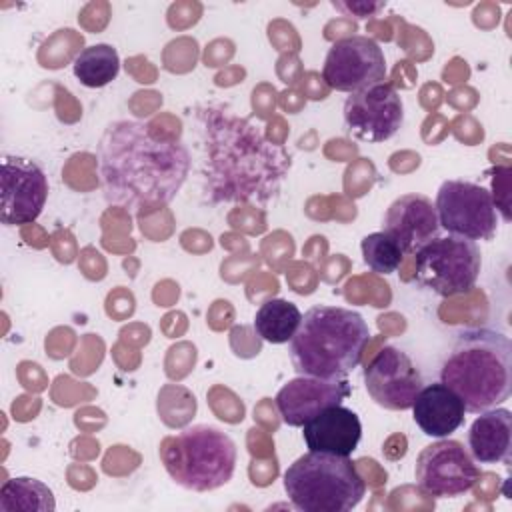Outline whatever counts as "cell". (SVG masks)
I'll use <instances>...</instances> for the list:
<instances>
[{"label":"cell","instance_id":"6da1fadb","mask_svg":"<svg viewBox=\"0 0 512 512\" xmlns=\"http://www.w3.org/2000/svg\"><path fill=\"white\" fill-rule=\"evenodd\" d=\"M98 172L110 204L140 212L174 200L190 172V152L138 120L110 122L98 142Z\"/></svg>","mask_w":512,"mask_h":512},{"label":"cell","instance_id":"7a4b0ae2","mask_svg":"<svg viewBox=\"0 0 512 512\" xmlns=\"http://www.w3.org/2000/svg\"><path fill=\"white\" fill-rule=\"evenodd\" d=\"M204 178L216 202H268L286 180L292 158L250 118L208 108L200 114Z\"/></svg>","mask_w":512,"mask_h":512},{"label":"cell","instance_id":"3957f363","mask_svg":"<svg viewBox=\"0 0 512 512\" xmlns=\"http://www.w3.org/2000/svg\"><path fill=\"white\" fill-rule=\"evenodd\" d=\"M446 384L470 414L492 410L512 392V342L490 328H470L456 334L442 366Z\"/></svg>","mask_w":512,"mask_h":512},{"label":"cell","instance_id":"277c9868","mask_svg":"<svg viewBox=\"0 0 512 512\" xmlns=\"http://www.w3.org/2000/svg\"><path fill=\"white\" fill-rule=\"evenodd\" d=\"M370 330L362 314L342 306H314L302 314L288 354L298 376L342 378L366 350Z\"/></svg>","mask_w":512,"mask_h":512},{"label":"cell","instance_id":"5b68a950","mask_svg":"<svg viewBox=\"0 0 512 512\" xmlns=\"http://www.w3.org/2000/svg\"><path fill=\"white\" fill-rule=\"evenodd\" d=\"M284 490L302 512H348L362 502L366 484L350 456L308 450L284 472Z\"/></svg>","mask_w":512,"mask_h":512},{"label":"cell","instance_id":"8992f818","mask_svg":"<svg viewBox=\"0 0 512 512\" xmlns=\"http://www.w3.org/2000/svg\"><path fill=\"white\" fill-rule=\"evenodd\" d=\"M160 460L168 476L182 488L210 492L230 482L236 468V444L208 424H196L166 436Z\"/></svg>","mask_w":512,"mask_h":512},{"label":"cell","instance_id":"52a82bcc","mask_svg":"<svg viewBox=\"0 0 512 512\" xmlns=\"http://www.w3.org/2000/svg\"><path fill=\"white\" fill-rule=\"evenodd\" d=\"M482 268L480 248L474 240L448 234L434 238L416 252V280L444 296H458L468 292Z\"/></svg>","mask_w":512,"mask_h":512},{"label":"cell","instance_id":"ba28073f","mask_svg":"<svg viewBox=\"0 0 512 512\" xmlns=\"http://www.w3.org/2000/svg\"><path fill=\"white\" fill-rule=\"evenodd\" d=\"M440 228L468 240H490L498 228V210L492 194L468 180H446L434 202Z\"/></svg>","mask_w":512,"mask_h":512},{"label":"cell","instance_id":"9c48e42d","mask_svg":"<svg viewBox=\"0 0 512 512\" xmlns=\"http://www.w3.org/2000/svg\"><path fill=\"white\" fill-rule=\"evenodd\" d=\"M414 478L418 488L426 494L436 498H454L474 488L480 478V470L464 444L446 436L420 450Z\"/></svg>","mask_w":512,"mask_h":512},{"label":"cell","instance_id":"30bf717a","mask_svg":"<svg viewBox=\"0 0 512 512\" xmlns=\"http://www.w3.org/2000/svg\"><path fill=\"white\" fill-rule=\"evenodd\" d=\"M324 82L336 92H358L384 82L386 58L380 44L370 36H346L336 40L322 66Z\"/></svg>","mask_w":512,"mask_h":512},{"label":"cell","instance_id":"8fae6325","mask_svg":"<svg viewBox=\"0 0 512 512\" xmlns=\"http://www.w3.org/2000/svg\"><path fill=\"white\" fill-rule=\"evenodd\" d=\"M346 130L362 142H384L404 122V102L390 82H378L352 92L344 102Z\"/></svg>","mask_w":512,"mask_h":512},{"label":"cell","instance_id":"7c38bea8","mask_svg":"<svg viewBox=\"0 0 512 512\" xmlns=\"http://www.w3.org/2000/svg\"><path fill=\"white\" fill-rule=\"evenodd\" d=\"M48 198V178L30 158L4 156L0 166V220L6 226L34 222Z\"/></svg>","mask_w":512,"mask_h":512},{"label":"cell","instance_id":"4fadbf2b","mask_svg":"<svg viewBox=\"0 0 512 512\" xmlns=\"http://www.w3.org/2000/svg\"><path fill=\"white\" fill-rule=\"evenodd\" d=\"M370 398L386 410H408L422 390V374L412 358L396 346H384L364 368Z\"/></svg>","mask_w":512,"mask_h":512},{"label":"cell","instance_id":"5bb4252c","mask_svg":"<svg viewBox=\"0 0 512 512\" xmlns=\"http://www.w3.org/2000/svg\"><path fill=\"white\" fill-rule=\"evenodd\" d=\"M352 392L346 376L316 378L298 376L288 380L276 394V408L284 424L302 428L308 420L330 406L342 404Z\"/></svg>","mask_w":512,"mask_h":512},{"label":"cell","instance_id":"9a60e30c","mask_svg":"<svg viewBox=\"0 0 512 512\" xmlns=\"http://www.w3.org/2000/svg\"><path fill=\"white\" fill-rule=\"evenodd\" d=\"M388 236H392L404 254H416L424 244L438 238L440 222L436 208L424 194H404L396 198L382 220Z\"/></svg>","mask_w":512,"mask_h":512},{"label":"cell","instance_id":"2e32d148","mask_svg":"<svg viewBox=\"0 0 512 512\" xmlns=\"http://www.w3.org/2000/svg\"><path fill=\"white\" fill-rule=\"evenodd\" d=\"M302 438L310 452L350 456L360 444L362 422L354 410L330 406L302 426Z\"/></svg>","mask_w":512,"mask_h":512},{"label":"cell","instance_id":"e0dca14e","mask_svg":"<svg viewBox=\"0 0 512 512\" xmlns=\"http://www.w3.org/2000/svg\"><path fill=\"white\" fill-rule=\"evenodd\" d=\"M410 408L414 422L430 438H446L456 432L466 412L462 400L442 382L422 386Z\"/></svg>","mask_w":512,"mask_h":512},{"label":"cell","instance_id":"ac0fdd59","mask_svg":"<svg viewBox=\"0 0 512 512\" xmlns=\"http://www.w3.org/2000/svg\"><path fill=\"white\" fill-rule=\"evenodd\" d=\"M468 448L480 464H510L512 412L508 408L480 412L468 430Z\"/></svg>","mask_w":512,"mask_h":512},{"label":"cell","instance_id":"d6986e66","mask_svg":"<svg viewBox=\"0 0 512 512\" xmlns=\"http://www.w3.org/2000/svg\"><path fill=\"white\" fill-rule=\"evenodd\" d=\"M302 320L300 308L284 298H270L256 310L254 330L270 344H284L296 334Z\"/></svg>","mask_w":512,"mask_h":512},{"label":"cell","instance_id":"ffe728a7","mask_svg":"<svg viewBox=\"0 0 512 512\" xmlns=\"http://www.w3.org/2000/svg\"><path fill=\"white\" fill-rule=\"evenodd\" d=\"M56 500L52 490L38 478L14 476L0 488L2 512H54Z\"/></svg>","mask_w":512,"mask_h":512},{"label":"cell","instance_id":"44dd1931","mask_svg":"<svg viewBox=\"0 0 512 512\" xmlns=\"http://www.w3.org/2000/svg\"><path fill=\"white\" fill-rule=\"evenodd\" d=\"M72 70L82 86L102 88L118 76L120 56L110 44H92L76 54Z\"/></svg>","mask_w":512,"mask_h":512},{"label":"cell","instance_id":"7402d4cb","mask_svg":"<svg viewBox=\"0 0 512 512\" xmlns=\"http://www.w3.org/2000/svg\"><path fill=\"white\" fill-rule=\"evenodd\" d=\"M360 250L366 266L378 274L396 272L404 258V252L398 246V242L386 232H372L364 236L360 242Z\"/></svg>","mask_w":512,"mask_h":512},{"label":"cell","instance_id":"603a6c76","mask_svg":"<svg viewBox=\"0 0 512 512\" xmlns=\"http://www.w3.org/2000/svg\"><path fill=\"white\" fill-rule=\"evenodd\" d=\"M332 6L342 10L348 16L366 18V16H376L386 6V2H370V0L368 2L366 0H344V2H340V0H336V2H332Z\"/></svg>","mask_w":512,"mask_h":512}]
</instances>
